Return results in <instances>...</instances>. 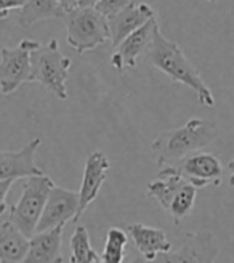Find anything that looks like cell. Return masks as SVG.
Wrapping results in <instances>:
<instances>
[{"instance_id": "cell-1", "label": "cell", "mask_w": 234, "mask_h": 263, "mask_svg": "<svg viewBox=\"0 0 234 263\" xmlns=\"http://www.w3.org/2000/svg\"><path fill=\"white\" fill-rule=\"evenodd\" d=\"M149 58L155 68L167 74L172 81L189 87L198 95V100L202 106L205 108L215 106V98L212 90L207 87L199 71L185 57L178 44L173 41H168L161 32L159 26H155V29L152 32V41L149 45Z\"/></svg>"}, {"instance_id": "cell-2", "label": "cell", "mask_w": 234, "mask_h": 263, "mask_svg": "<svg viewBox=\"0 0 234 263\" xmlns=\"http://www.w3.org/2000/svg\"><path fill=\"white\" fill-rule=\"evenodd\" d=\"M218 137L217 125L192 117L185 125L167 130L151 143L158 165H173L183 157L204 149Z\"/></svg>"}, {"instance_id": "cell-3", "label": "cell", "mask_w": 234, "mask_h": 263, "mask_svg": "<svg viewBox=\"0 0 234 263\" xmlns=\"http://www.w3.org/2000/svg\"><path fill=\"white\" fill-rule=\"evenodd\" d=\"M146 193L161 204L178 227L180 221L191 214L198 188L181 177L173 165H164L161 167L159 177L148 183Z\"/></svg>"}, {"instance_id": "cell-4", "label": "cell", "mask_w": 234, "mask_h": 263, "mask_svg": "<svg viewBox=\"0 0 234 263\" xmlns=\"http://www.w3.org/2000/svg\"><path fill=\"white\" fill-rule=\"evenodd\" d=\"M71 58L64 57L56 39L41 44L31 53L29 82L42 84L50 93L60 100L68 98L66 81L69 77Z\"/></svg>"}, {"instance_id": "cell-5", "label": "cell", "mask_w": 234, "mask_h": 263, "mask_svg": "<svg viewBox=\"0 0 234 263\" xmlns=\"http://www.w3.org/2000/svg\"><path fill=\"white\" fill-rule=\"evenodd\" d=\"M66 41L77 53L92 51L109 41L108 18L95 7L75 5L66 15Z\"/></svg>"}, {"instance_id": "cell-6", "label": "cell", "mask_w": 234, "mask_h": 263, "mask_svg": "<svg viewBox=\"0 0 234 263\" xmlns=\"http://www.w3.org/2000/svg\"><path fill=\"white\" fill-rule=\"evenodd\" d=\"M53 185H55L53 180L45 174L31 175L24 178L21 197L11 207L8 218L28 238H31L35 233L38 218L42 215L47 197Z\"/></svg>"}, {"instance_id": "cell-7", "label": "cell", "mask_w": 234, "mask_h": 263, "mask_svg": "<svg viewBox=\"0 0 234 263\" xmlns=\"http://www.w3.org/2000/svg\"><path fill=\"white\" fill-rule=\"evenodd\" d=\"M41 42L23 39L15 48H0V91L11 95L23 84L29 82L31 53Z\"/></svg>"}, {"instance_id": "cell-8", "label": "cell", "mask_w": 234, "mask_h": 263, "mask_svg": "<svg viewBox=\"0 0 234 263\" xmlns=\"http://www.w3.org/2000/svg\"><path fill=\"white\" fill-rule=\"evenodd\" d=\"M77 212H79V193L53 185L47 197L42 215L38 218L35 231L50 230L60 225L66 227L68 221L77 223Z\"/></svg>"}, {"instance_id": "cell-9", "label": "cell", "mask_w": 234, "mask_h": 263, "mask_svg": "<svg viewBox=\"0 0 234 263\" xmlns=\"http://www.w3.org/2000/svg\"><path fill=\"white\" fill-rule=\"evenodd\" d=\"M155 26L159 24L154 16L143 26H140L138 29H135L132 34H128L119 45L114 47L115 50L111 55V66L115 71H119L122 74L127 69H135L140 55L143 51H146L151 45Z\"/></svg>"}, {"instance_id": "cell-10", "label": "cell", "mask_w": 234, "mask_h": 263, "mask_svg": "<svg viewBox=\"0 0 234 263\" xmlns=\"http://www.w3.org/2000/svg\"><path fill=\"white\" fill-rule=\"evenodd\" d=\"M173 167L181 177L186 178L196 188H204L210 183L218 185L223 172V167L217 159V156L204 153L202 149L183 157L181 161L173 164Z\"/></svg>"}, {"instance_id": "cell-11", "label": "cell", "mask_w": 234, "mask_h": 263, "mask_svg": "<svg viewBox=\"0 0 234 263\" xmlns=\"http://www.w3.org/2000/svg\"><path fill=\"white\" fill-rule=\"evenodd\" d=\"M220 246L210 231L188 233L178 251L159 254L154 261H215Z\"/></svg>"}, {"instance_id": "cell-12", "label": "cell", "mask_w": 234, "mask_h": 263, "mask_svg": "<svg viewBox=\"0 0 234 263\" xmlns=\"http://www.w3.org/2000/svg\"><path fill=\"white\" fill-rule=\"evenodd\" d=\"M41 143V138H34L20 151H0V180H20L31 175L45 174L35 164V153Z\"/></svg>"}, {"instance_id": "cell-13", "label": "cell", "mask_w": 234, "mask_h": 263, "mask_svg": "<svg viewBox=\"0 0 234 263\" xmlns=\"http://www.w3.org/2000/svg\"><path fill=\"white\" fill-rule=\"evenodd\" d=\"M111 164L105 153L95 151L87 157L82 185L79 190V212H77V223H79L84 210L92 204L103 186V183L108 178V170Z\"/></svg>"}, {"instance_id": "cell-14", "label": "cell", "mask_w": 234, "mask_h": 263, "mask_svg": "<svg viewBox=\"0 0 234 263\" xmlns=\"http://www.w3.org/2000/svg\"><path fill=\"white\" fill-rule=\"evenodd\" d=\"M154 16L155 13L152 7L145 2H130L122 10L108 16L109 41L112 42V47H117L128 34H132L135 29H138L140 26H143Z\"/></svg>"}, {"instance_id": "cell-15", "label": "cell", "mask_w": 234, "mask_h": 263, "mask_svg": "<svg viewBox=\"0 0 234 263\" xmlns=\"http://www.w3.org/2000/svg\"><path fill=\"white\" fill-rule=\"evenodd\" d=\"M64 225L35 231L29 238V247L23 261L28 263H55L63 261L61 242Z\"/></svg>"}, {"instance_id": "cell-16", "label": "cell", "mask_w": 234, "mask_h": 263, "mask_svg": "<svg viewBox=\"0 0 234 263\" xmlns=\"http://www.w3.org/2000/svg\"><path fill=\"white\" fill-rule=\"evenodd\" d=\"M125 231L128 233V238H132L136 251L148 261H154L159 254L172 251V242L161 228L146 227L143 223H130Z\"/></svg>"}, {"instance_id": "cell-17", "label": "cell", "mask_w": 234, "mask_h": 263, "mask_svg": "<svg viewBox=\"0 0 234 263\" xmlns=\"http://www.w3.org/2000/svg\"><path fill=\"white\" fill-rule=\"evenodd\" d=\"M29 247V238L24 236L10 218L0 221V261H23Z\"/></svg>"}, {"instance_id": "cell-18", "label": "cell", "mask_w": 234, "mask_h": 263, "mask_svg": "<svg viewBox=\"0 0 234 263\" xmlns=\"http://www.w3.org/2000/svg\"><path fill=\"white\" fill-rule=\"evenodd\" d=\"M66 13L58 0H24L20 8L18 23L23 28H31L41 21L64 18Z\"/></svg>"}, {"instance_id": "cell-19", "label": "cell", "mask_w": 234, "mask_h": 263, "mask_svg": "<svg viewBox=\"0 0 234 263\" xmlns=\"http://www.w3.org/2000/svg\"><path fill=\"white\" fill-rule=\"evenodd\" d=\"M71 257L69 261L72 263H98L101 261V255L95 252V249L90 244V234L84 225H77L72 238H71Z\"/></svg>"}, {"instance_id": "cell-20", "label": "cell", "mask_w": 234, "mask_h": 263, "mask_svg": "<svg viewBox=\"0 0 234 263\" xmlns=\"http://www.w3.org/2000/svg\"><path fill=\"white\" fill-rule=\"evenodd\" d=\"M128 242V233L122 228L112 227L106 233V242L101 254V261L121 263L124 260V251Z\"/></svg>"}, {"instance_id": "cell-21", "label": "cell", "mask_w": 234, "mask_h": 263, "mask_svg": "<svg viewBox=\"0 0 234 263\" xmlns=\"http://www.w3.org/2000/svg\"><path fill=\"white\" fill-rule=\"evenodd\" d=\"M130 2H132V0H100V2L95 5V8L101 13V15H105L108 18L119 10H122L124 7H127Z\"/></svg>"}, {"instance_id": "cell-22", "label": "cell", "mask_w": 234, "mask_h": 263, "mask_svg": "<svg viewBox=\"0 0 234 263\" xmlns=\"http://www.w3.org/2000/svg\"><path fill=\"white\" fill-rule=\"evenodd\" d=\"M15 180L13 178H7V180H0V217L5 214L7 210V194L11 190Z\"/></svg>"}, {"instance_id": "cell-23", "label": "cell", "mask_w": 234, "mask_h": 263, "mask_svg": "<svg viewBox=\"0 0 234 263\" xmlns=\"http://www.w3.org/2000/svg\"><path fill=\"white\" fill-rule=\"evenodd\" d=\"M24 0H0V21L7 20L10 11L21 8Z\"/></svg>"}, {"instance_id": "cell-24", "label": "cell", "mask_w": 234, "mask_h": 263, "mask_svg": "<svg viewBox=\"0 0 234 263\" xmlns=\"http://www.w3.org/2000/svg\"><path fill=\"white\" fill-rule=\"evenodd\" d=\"M98 2H100V0H77L75 5H79V7H95Z\"/></svg>"}, {"instance_id": "cell-25", "label": "cell", "mask_w": 234, "mask_h": 263, "mask_svg": "<svg viewBox=\"0 0 234 263\" xmlns=\"http://www.w3.org/2000/svg\"><path fill=\"white\" fill-rule=\"evenodd\" d=\"M58 2L63 5V8H64V10L69 11L71 8H74V7H75V2H77V0H58Z\"/></svg>"}, {"instance_id": "cell-26", "label": "cell", "mask_w": 234, "mask_h": 263, "mask_svg": "<svg viewBox=\"0 0 234 263\" xmlns=\"http://www.w3.org/2000/svg\"><path fill=\"white\" fill-rule=\"evenodd\" d=\"M228 170L231 172V175H229V178H228L229 186H232V188H234V159L228 162Z\"/></svg>"}, {"instance_id": "cell-27", "label": "cell", "mask_w": 234, "mask_h": 263, "mask_svg": "<svg viewBox=\"0 0 234 263\" xmlns=\"http://www.w3.org/2000/svg\"><path fill=\"white\" fill-rule=\"evenodd\" d=\"M207 2H217V0H207Z\"/></svg>"}]
</instances>
